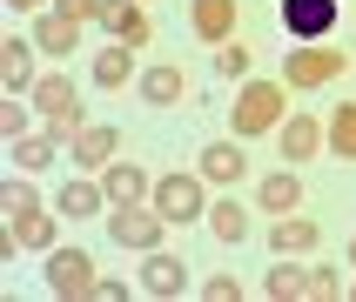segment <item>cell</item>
Masks as SVG:
<instances>
[{"label":"cell","mask_w":356,"mask_h":302,"mask_svg":"<svg viewBox=\"0 0 356 302\" xmlns=\"http://www.w3.org/2000/svg\"><path fill=\"white\" fill-rule=\"evenodd\" d=\"M282 115H289V81H242L236 108H229L236 135H269Z\"/></svg>","instance_id":"cell-1"},{"label":"cell","mask_w":356,"mask_h":302,"mask_svg":"<svg viewBox=\"0 0 356 302\" xmlns=\"http://www.w3.org/2000/svg\"><path fill=\"white\" fill-rule=\"evenodd\" d=\"M34 108H40V121H47V135H54V141H74L81 128H88L67 74H40V81H34Z\"/></svg>","instance_id":"cell-2"},{"label":"cell","mask_w":356,"mask_h":302,"mask_svg":"<svg viewBox=\"0 0 356 302\" xmlns=\"http://www.w3.org/2000/svg\"><path fill=\"white\" fill-rule=\"evenodd\" d=\"M343 67H350V54H337L330 40H302L296 54L282 60V81H289V87H323V81H337Z\"/></svg>","instance_id":"cell-3"},{"label":"cell","mask_w":356,"mask_h":302,"mask_svg":"<svg viewBox=\"0 0 356 302\" xmlns=\"http://www.w3.org/2000/svg\"><path fill=\"white\" fill-rule=\"evenodd\" d=\"M161 208H141V201H115V215H108V242L121 249H155L161 242Z\"/></svg>","instance_id":"cell-4"},{"label":"cell","mask_w":356,"mask_h":302,"mask_svg":"<svg viewBox=\"0 0 356 302\" xmlns=\"http://www.w3.org/2000/svg\"><path fill=\"white\" fill-rule=\"evenodd\" d=\"M47 289L54 296H95V255L88 249H47Z\"/></svg>","instance_id":"cell-5"},{"label":"cell","mask_w":356,"mask_h":302,"mask_svg":"<svg viewBox=\"0 0 356 302\" xmlns=\"http://www.w3.org/2000/svg\"><path fill=\"white\" fill-rule=\"evenodd\" d=\"M155 208L168 221H202L209 201H202V175H161L155 181Z\"/></svg>","instance_id":"cell-6"},{"label":"cell","mask_w":356,"mask_h":302,"mask_svg":"<svg viewBox=\"0 0 356 302\" xmlns=\"http://www.w3.org/2000/svg\"><path fill=\"white\" fill-rule=\"evenodd\" d=\"M101 27H108V40H121V47H148V40H155V20H148L141 0H101Z\"/></svg>","instance_id":"cell-7"},{"label":"cell","mask_w":356,"mask_h":302,"mask_svg":"<svg viewBox=\"0 0 356 302\" xmlns=\"http://www.w3.org/2000/svg\"><path fill=\"white\" fill-rule=\"evenodd\" d=\"M282 27L296 40H330L337 27V0H282Z\"/></svg>","instance_id":"cell-8"},{"label":"cell","mask_w":356,"mask_h":302,"mask_svg":"<svg viewBox=\"0 0 356 302\" xmlns=\"http://www.w3.org/2000/svg\"><path fill=\"white\" fill-rule=\"evenodd\" d=\"M188 27L202 40H236V0H188Z\"/></svg>","instance_id":"cell-9"},{"label":"cell","mask_w":356,"mask_h":302,"mask_svg":"<svg viewBox=\"0 0 356 302\" xmlns=\"http://www.w3.org/2000/svg\"><path fill=\"white\" fill-rule=\"evenodd\" d=\"M181 94H188V74H181L175 60H155V67L141 74V101H148V108H175Z\"/></svg>","instance_id":"cell-10"},{"label":"cell","mask_w":356,"mask_h":302,"mask_svg":"<svg viewBox=\"0 0 356 302\" xmlns=\"http://www.w3.org/2000/svg\"><path fill=\"white\" fill-rule=\"evenodd\" d=\"M141 289H148V296H181V289H188V276H181V255H161V249H148V262H141Z\"/></svg>","instance_id":"cell-11"},{"label":"cell","mask_w":356,"mask_h":302,"mask_svg":"<svg viewBox=\"0 0 356 302\" xmlns=\"http://www.w3.org/2000/svg\"><path fill=\"white\" fill-rule=\"evenodd\" d=\"M115 148H121V135H115V128H95V121L67 141V155H74L81 168H108V161H115Z\"/></svg>","instance_id":"cell-12"},{"label":"cell","mask_w":356,"mask_h":302,"mask_svg":"<svg viewBox=\"0 0 356 302\" xmlns=\"http://www.w3.org/2000/svg\"><path fill=\"white\" fill-rule=\"evenodd\" d=\"M74 40H81V20H67L54 7V14H34V47L40 54H74Z\"/></svg>","instance_id":"cell-13"},{"label":"cell","mask_w":356,"mask_h":302,"mask_svg":"<svg viewBox=\"0 0 356 302\" xmlns=\"http://www.w3.org/2000/svg\"><path fill=\"white\" fill-rule=\"evenodd\" d=\"M0 81L14 94H34V40H0Z\"/></svg>","instance_id":"cell-14"},{"label":"cell","mask_w":356,"mask_h":302,"mask_svg":"<svg viewBox=\"0 0 356 302\" xmlns=\"http://www.w3.org/2000/svg\"><path fill=\"white\" fill-rule=\"evenodd\" d=\"M101 208H108V188H101V181L81 175V181H67V188H60V215H67V221H95Z\"/></svg>","instance_id":"cell-15"},{"label":"cell","mask_w":356,"mask_h":302,"mask_svg":"<svg viewBox=\"0 0 356 302\" xmlns=\"http://www.w3.org/2000/svg\"><path fill=\"white\" fill-rule=\"evenodd\" d=\"M242 168H249V161H242L236 141H216V148H202V181H216V188H236Z\"/></svg>","instance_id":"cell-16"},{"label":"cell","mask_w":356,"mask_h":302,"mask_svg":"<svg viewBox=\"0 0 356 302\" xmlns=\"http://www.w3.org/2000/svg\"><path fill=\"white\" fill-rule=\"evenodd\" d=\"M262 296L269 302H309L316 296V269H269L262 276Z\"/></svg>","instance_id":"cell-17"},{"label":"cell","mask_w":356,"mask_h":302,"mask_svg":"<svg viewBox=\"0 0 356 302\" xmlns=\"http://www.w3.org/2000/svg\"><path fill=\"white\" fill-rule=\"evenodd\" d=\"M316 235H323V221H309V215H276V221H269V242H276L282 255L316 249Z\"/></svg>","instance_id":"cell-18"},{"label":"cell","mask_w":356,"mask_h":302,"mask_svg":"<svg viewBox=\"0 0 356 302\" xmlns=\"http://www.w3.org/2000/svg\"><path fill=\"white\" fill-rule=\"evenodd\" d=\"M88 74H95L101 87H128V81H135V47H121V40H108V47L95 54V67H88Z\"/></svg>","instance_id":"cell-19"},{"label":"cell","mask_w":356,"mask_h":302,"mask_svg":"<svg viewBox=\"0 0 356 302\" xmlns=\"http://www.w3.org/2000/svg\"><path fill=\"white\" fill-rule=\"evenodd\" d=\"M323 141H330V128H323V121H309V115L282 121V155H289V161H309Z\"/></svg>","instance_id":"cell-20"},{"label":"cell","mask_w":356,"mask_h":302,"mask_svg":"<svg viewBox=\"0 0 356 302\" xmlns=\"http://www.w3.org/2000/svg\"><path fill=\"white\" fill-rule=\"evenodd\" d=\"M101 188H108V201H141V195H155V188H148V175H141L135 161H108V168H101Z\"/></svg>","instance_id":"cell-21"},{"label":"cell","mask_w":356,"mask_h":302,"mask_svg":"<svg viewBox=\"0 0 356 302\" xmlns=\"http://www.w3.org/2000/svg\"><path fill=\"white\" fill-rule=\"evenodd\" d=\"M256 201L269 208V215H289V208L302 201V181H296V175H262V181H256Z\"/></svg>","instance_id":"cell-22"},{"label":"cell","mask_w":356,"mask_h":302,"mask_svg":"<svg viewBox=\"0 0 356 302\" xmlns=\"http://www.w3.org/2000/svg\"><path fill=\"white\" fill-rule=\"evenodd\" d=\"M14 242H20V249H54V215H47V208L14 215Z\"/></svg>","instance_id":"cell-23"},{"label":"cell","mask_w":356,"mask_h":302,"mask_svg":"<svg viewBox=\"0 0 356 302\" xmlns=\"http://www.w3.org/2000/svg\"><path fill=\"white\" fill-rule=\"evenodd\" d=\"M330 155L356 161V101H343L337 115H330Z\"/></svg>","instance_id":"cell-24"},{"label":"cell","mask_w":356,"mask_h":302,"mask_svg":"<svg viewBox=\"0 0 356 302\" xmlns=\"http://www.w3.org/2000/svg\"><path fill=\"white\" fill-rule=\"evenodd\" d=\"M14 161H20V175H40V168L54 161V135H20L14 141Z\"/></svg>","instance_id":"cell-25"},{"label":"cell","mask_w":356,"mask_h":302,"mask_svg":"<svg viewBox=\"0 0 356 302\" xmlns=\"http://www.w3.org/2000/svg\"><path fill=\"white\" fill-rule=\"evenodd\" d=\"M209 221H216L222 242H242V235H249V208H242V201H216V208H209Z\"/></svg>","instance_id":"cell-26"},{"label":"cell","mask_w":356,"mask_h":302,"mask_svg":"<svg viewBox=\"0 0 356 302\" xmlns=\"http://www.w3.org/2000/svg\"><path fill=\"white\" fill-rule=\"evenodd\" d=\"M0 208H7V215H27V208H40V201H34V181H27V175L0 181Z\"/></svg>","instance_id":"cell-27"},{"label":"cell","mask_w":356,"mask_h":302,"mask_svg":"<svg viewBox=\"0 0 356 302\" xmlns=\"http://www.w3.org/2000/svg\"><path fill=\"white\" fill-rule=\"evenodd\" d=\"M216 67H222V74H229V81H249V47H242V40H222Z\"/></svg>","instance_id":"cell-28"},{"label":"cell","mask_w":356,"mask_h":302,"mask_svg":"<svg viewBox=\"0 0 356 302\" xmlns=\"http://www.w3.org/2000/svg\"><path fill=\"white\" fill-rule=\"evenodd\" d=\"M202 296H209V302H236L242 282H236V276H209V282H202Z\"/></svg>","instance_id":"cell-29"},{"label":"cell","mask_w":356,"mask_h":302,"mask_svg":"<svg viewBox=\"0 0 356 302\" xmlns=\"http://www.w3.org/2000/svg\"><path fill=\"white\" fill-rule=\"evenodd\" d=\"M60 14L67 20H81V27H88V20H101V0H54Z\"/></svg>","instance_id":"cell-30"},{"label":"cell","mask_w":356,"mask_h":302,"mask_svg":"<svg viewBox=\"0 0 356 302\" xmlns=\"http://www.w3.org/2000/svg\"><path fill=\"white\" fill-rule=\"evenodd\" d=\"M0 135H7V141L27 135V108H0Z\"/></svg>","instance_id":"cell-31"},{"label":"cell","mask_w":356,"mask_h":302,"mask_svg":"<svg viewBox=\"0 0 356 302\" xmlns=\"http://www.w3.org/2000/svg\"><path fill=\"white\" fill-rule=\"evenodd\" d=\"M128 296V282H115V276H95V302H121Z\"/></svg>","instance_id":"cell-32"},{"label":"cell","mask_w":356,"mask_h":302,"mask_svg":"<svg viewBox=\"0 0 356 302\" xmlns=\"http://www.w3.org/2000/svg\"><path fill=\"white\" fill-rule=\"evenodd\" d=\"M330 296H343V282H337V269H316V302H330Z\"/></svg>","instance_id":"cell-33"},{"label":"cell","mask_w":356,"mask_h":302,"mask_svg":"<svg viewBox=\"0 0 356 302\" xmlns=\"http://www.w3.org/2000/svg\"><path fill=\"white\" fill-rule=\"evenodd\" d=\"M7 7H20V14H47V0H7Z\"/></svg>","instance_id":"cell-34"},{"label":"cell","mask_w":356,"mask_h":302,"mask_svg":"<svg viewBox=\"0 0 356 302\" xmlns=\"http://www.w3.org/2000/svg\"><path fill=\"white\" fill-rule=\"evenodd\" d=\"M350 262H356V235H350Z\"/></svg>","instance_id":"cell-35"}]
</instances>
